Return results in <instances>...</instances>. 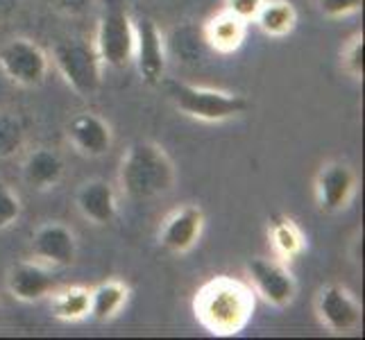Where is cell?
Listing matches in <instances>:
<instances>
[{
  "mask_svg": "<svg viewBox=\"0 0 365 340\" xmlns=\"http://www.w3.org/2000/svg\"><path fill=\"white\" fill-rule=\"evenodd\" d=\"M23 213L21 195L9 184L0 182V232L9 230Z\"/></svg>",
  "mask_w": 365,
  "mask_h": 340,
  "instance_id": "obj_22",
  "label": "cell"
},
{
  "mask_svg": "<svg viewBox=\"0 0 365 340\" xmlns=\"http://www.w3.org/2000/svg\"><path fill=\"white\" fill-rule=\"evenodd\" d=\"M318 322L331 334L356 331L363 322V309L354 293L341 284H327L316 295Z\"/></svg>",
  "mask_w": 365,
  "mask_h": 340,
  "instance_id": "obj_8",
  "label": "cell"
},
{
  "mask_svg": "<svg viewBox=\"0 0 365 340\" xmlns=\"http://www.w3.org/2000/svg\"><path fill=\"white\" fill-rule=\"evenodd\" d=\"M130 299V288L118 279H109L91 288V309L89 318L98 322H109L114 320L118 313L125 309Z\"/></svg>",
  "mask_w": 365,
  "mask_h": 340,
  "instance_id": "obj_20",
  "label": "cell"
},
{
  "mask_svg": "<svg viewBox=\"0 0 365 340\" xmlns=\"http://www.w3.org/2000/svg\"><path fill=\"white\" fill-rule=\"evenodd\" d=\"M363 0H318V7L327 19H343L359 11Z\"/></svg>",
  "mask_w": 365,
  "mask_h": 340,
  "instance_id": "obj_24",
  "label": "cell"
},
{
  "mask_svg": "<svg viewBox=\"0 0 365 340\" xmlns=\"http://www.w3.org/2000/svg\"><path fill=\"white\" fill-rule=\"evenodd\" d=\"M343 68L351 78H363V57H365V41L363 34H354L343 48Z\"/></svg>",
  "mask_w": 365,
  "mask_h": 340,
  "instance_id": "obj_23",
  "label": "cell"
},
{
  "mask_svg": "<svg viewBox=\"0 0 365 340\" xmlns=\"http://www.w3.org/2000/svg\"><path fill=\"white\" fill-rule=\"evenodd\" d=\"M268 238L277 259L293 261L297 259L307 247V238L297 227V222L288 216H274L268 225Z\"/></svg>",
  "mask_w": 365,
  "mask_h": 340,
  "instance_id": "obj_21",
  "label": "cell"
},
{
  "mask_svg": "<svg viewBox=\"0 0 365 340\" xmlns=\"http://www.w3.org/2000/svg\"><path fill=\"white\" fill-rule=\"evenodd\" d=\"M53 64L75 93L89 96L98 89L103 64H100L93 46L75 39L59 41L53 48Z\"/></svg>",
  "mask_w": 365,
  "mask_h": 340,
  "instance_id": "obj_6",
  "label": "cell"
},
{
  "mask_svg": "<svg viewBox=\"0 0 365 340\" xmlns=\"http://www.w3.org/2000/svg\"><path fill=\"white\" fill-rule=\"evenodd\" d=\"M68 143L84 157H103L111 150L114 132L111 125L93 111H80L66 125Z\"/></svg>",
  "mask_w": 365,
  "mask_h": 340,
  "instance_id": "obj_14",
  "label": "cell"
},
{
  "mask_svg": "<svg viewBox=\"0 0 365 340\" xmlns=\"http://www.w3.org/2000/svg\"><path fill=\"white\" fill-rule=\"evenodd\" d=\"M93 50L100 64L125 68L134 61V21L120 9H111L98 21Z\"/></svg>",
  "mask_w": 365,
  "mask_h": 340,
  "instance_id": "obj_7",
  "label": "cell"
},
{
  "mask_svg": "<svg viewBox=\"0 0 365 340\" xmlns=\"http://www.w3.org/2000/svg\"><path fill=\"white\" fill-rule=\"evenodd\" d=\"M252 23H257V28L270 39H282V36H288L295 30L297 11L288 0H263Z\"/></svg>",
  "mask_w": 365,
  "mask_h": 340,
  "instance_id": "obj_19",
  "label": "cell"
},
{
  "mask_svg": "<svg viewBox=\"0 0 365 340\" xmlns=\"http://www.w3.org/2000/svg\"><path fill=\"white\" fill-rule=\"evenodd\" d=\"M0 71L9 82L25 86V89H34L48 80L50 57L39 43L25 39V36H16L0 48Z\"/></svg>",
  "mask_w": 365,
  "mask_h": 340,
  "instance_id": "obj_5",
  "label": "cell"
},
{
  "mask_svg": "<svg viewBox=\"0 0 365 340\" xmlns=\"http://www.w3.org/2000/svg\"><path fill=\"white\" fill-rule=\"evenodd\" d=\"M120 186L132 200H153L173 191L178 172L166 150L157 143L138 141L125 150L120 161Z\"/></svg>",
  "mask_w": 365,
  "mask_h": 340,
  "instance_id": "obj_2",
  "label": "cell"
},
{
  "mask_svg": "<svg viewBox=\"0 0 365 340\" xmlns=\"http://www.w3.org/2000/svg\"><path fill=\"white\" fill-rule=\"evenodd\" d=\"M250 288L274 309H286L297 297V282L286 261L277 257H255L245 263Z\"/></svg>",
  "mask_w": 365,
  "mask_h": 340,
  "instance_id": "obj_4",
  "label": "cell"
},
{
  "mask_svg": "<svg viewBox=\"0 0 365 340\" xmlns=\"http://www.w3.org/2000/svg\"><path fill=\"white\" fill-rule=\"evenodd\" d=\"M359 177L343 161H327L316 175V202L324 213H341L354 202Z\"/></svg>",
  "mask_w": 365,
  "mask_h": 340,
  "instance_id": "obj_9",
  "label": "cell"
},
{
  "mask_svg": "<svg viewBox=\"0 0 365 340\" xmlns=\"http://www.w3.org/2000/svg\"><path fill=\"white\" fill-rule=\"evenodd\" d=\"M57 9L66 11V14H82V11L91 5V0H55Z\"/></svg>",
  "mask_w": 365,
  "mask_h": 340,
  "instance_id": "obj_26",
  "label": "cell"
},
{
  "mask_svg": "<svg viewBox=\"0 0 365 340\" xmlns=\"http://www.w3.org/2000/svg\"><path fill=\"white\" fill-rule=\"evenodd\" d=\"M50 297V313L61 322H82L89 318L91 309V288L86 286H66L55 288Z\"/></svg>",
  "mask_w": 365,
  "mask_h": 340,
  "instance_id": "obj_18",
  "label": "cell"
},
{
  "mask_svg": "<svg viewBox=\"0 0 365 340\" xmlns=\"http://www.w3.org/2000/svg\"><path fill=\"white\" fill-rule=\"evenodd\" d=\"M257 309V295L247 282L234 277H213L200 286L193 299L197 322L213 336H236L250 324Z\"/></svg>",
  "mask_w": 365,
  "mask_h": 340,
  "instance_id": "obj_1",
  "label": "cell"
},
{
  "mask_svg": "<svg viewBox=\"0 0 365 340\" xmlns=\"http://www.w3.org/2000/svg\"><path fill=\"white\" fill-rule=\"evenodd\" d=\"M166 93L173 100L175 109L184 116L202 123H222L241 116L247 109V100L230 91L209 89V86H193L178 80H166Z\"/></svg>",
  "mask_w": 365,
  "mask_h": 340,
  "instance_id": "obj_3",
  "label": "cell"
},
{
  "mask_svg": "<svg viewBox=\"0 0 365 340\" xmlns=\"http://www.w3.org/2000/svg\"><path fill=\"white\" fill-rule=\"evenodd\" d=\"M57 288L53 268L46 266L41 261H19L7 272V291L9 295L32 304V302H41Z\"/></svg>",
  "mask_w": 365,
  "mask_h": 340,
  "instance_id": "obj_13",
  "label": "cell"
},
{
  "mask_svg": "<svg viewBox=\"0 0 365 340\" xmlns=\"http://www.w3.org/2000/svg\"><path fill=\"white\" fill-rule=\"evenodd\" d=\"M247 36V23L220 9L205 23V41L220 55H232L243 46Z\"/></svg>",
  "mask_w": 365,
  "mask_h": 340,
  "instance_id": "obj_16",
  "label": "cell"
},
{
  "mask_svg": "<svg viewBox=\"0 0 365 340\" xmlns=\"http://www.w3.org/2000/svg\"><path fill=\"white\" fill-rule=\"evenodd\" d=\"M134 61L141 80L148 86H159L166 73L163 34L153 19L134 21Z\"/></svg>",
  "mask_w": 365,
  "mask_h": 340,
  "instance_id": "obj_10",
  "label": "cell"
},
{
  "mask_svg": "<svg viewBox=\"0 0 365 340\" xmlns=\"http://www.w3.org/2000/svg\"><path fill=\"white\" fill-rule=\"evenodd\" d=\"M75 207L80 216L91 225H109L114 222L118 211V197L114 186L105 180H89L84 182L78 193H75Z\"/></svg>",
  "mask_w": 365,
  "mask_h": 340,
  "instance_id": "obj_15",
  "label": "cell"
},
{
  "mask_svg": "<svg viewBox=\"0 0 365 340\" xmlns=\"http://www.w3.org/2000/svg\"><path fill=\"white\" fill-rule=\"evenodd\" d=\"M261 5H263V0H225L222 9L234 14L236 19L252 23L257 16V11L261 9Z\"/></svg>",
  "mask_w": 365,
  "mask_h": 340,
  "instance_id": "obj_25",
  "label": "cell"
},
{
  "mask_svg": "<svg viewBox=\"0 0 365 340\" xmlns=\"http://www.w3.org/2000/svg\"><path fill=\"white\" fill-rule=\"evenodd\" d=\"M30 252L50 268H66L78 257V236L61 222H46L32 234Z\"/></svg>",
  "mask_w": 365,
  "mask_h": 340,
  "instance_id": "obj_12",
  "label": "cell"
},
{
  "mask_svg": "<svg viewBox=\"0 0 365 340\" xmlns=\"http://www.w3.org/2000/svg\"><path fill=\"white\" fill-rule=\"evenodd\" d=\"M64 177V159L50 148H36L23 161V180L36 191L55 188Z\"/></svg>",
  "mask_w": 365,
  "mask_h": 340,
  "instance_id": "obj_17",
  "label": "cell"
},
{
  "mask_svg": "<svg viewBox=\"0 0 365 340\" xmlns=\"http://www.w3.org/2000/svg\"><path fill=\"white\" fill-rule=\"evenodd\" d=\"M205 230V211L197 205H184L175 209L170 216L163 220L159 230V245L170 252V254H186L191 252Z\"/></svg>",
  "mask_w": 365,
  "mask_h": 340,
  "instance_id": "obj_11",
  "label": "cell"
}]
</instances>
